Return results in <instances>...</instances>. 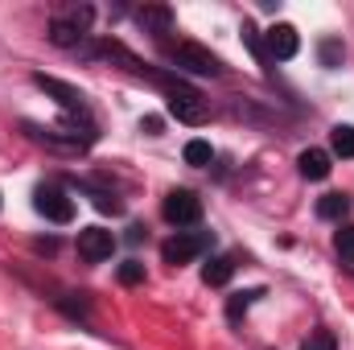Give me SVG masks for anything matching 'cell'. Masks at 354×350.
I'll return each mask as SVG.
<instances>
[{
    "instance_id": "obj_1",
    "label": "cell",
    "mask_w": 354,
    "mask_h": 350,
    "mask_svg": "<svg viewBox=\"0 0 354 350\" xmlns=\"http://www.w3.org/2000/svg\"><path fill=\"white\" fill-rule=\"evenodd\" d=\"M91 21H95V8H91V4L71 8L66 17H54V21H50V42H54L58 50H71V54H79V50L87 46Z\"/></svg>"
},
{
    "instance_id": "obj_2",
    "label": "cell",
    "mask_w": 354,
    "mask_h": 350,
    "mask_svg": "<svg viewBox=\"0 0 354 350\" xmlns=\"http://www.w3.org/2000/svg\"><path fill=\"white\" fill-rule=\"evenodd\" d=\"M165 58L174 62V71H185V75H210V79H218L227 66H223V58L218 54H210L206 46H198V42H177V46H165Z\"/></svg>"
},
{
    "instance_id": "obj_3",
    "label": "cell",
    "mask_w": 354,
    "mask_h": 350,
    "mask_svg": "<svg viewBox=\"0 0 354 350\" xmlns=\"http://www.w3.org/2000/svg\"><path fill=\"white\" fill-rule=\"evenodd\" d=\"M165 99H169V111H174L181 124H202L206 111H210V107H206V95H202L198 87H189L181 75L165 87Z\"/></svg>"
},
{
    "instance_id": "obj_4",
    "label": "cell",
    "mask_w": 354,
    "mask_h": 350,
    "mask_svg": "<svg viewBox=\"0 0 354 350\" xmlns=\"http://www.w3.org/2000/svg\"><path fill=\"white\" fill-rule=\"evenodd\" d=\"M210 243H214L210 231H177V235H169V239L161 243V260L174 264V268H181V264L198 260Z\"/></svg>"
},
{
    "instance_id": "obj_5",
    "label": "cell",
    "mask_w": 354,
    "mask_h": 350,
    "mask_svg": "<svg viewBox=\"0 0 354 350\" xmlns=\"http://www.w3.org/2000/svg\"><path fill=\"white\" fill-rule=\"evenodd\" d=\"M33 87H41L46 95H54V103L66 111V116H75V120H95L87 107V95L79 87H71V83H62V79H50V75H33Z\"/></svg>"
},
{
    "instance_id": "obj_6",
    "label": "cell",
    "mask_w": 354,
    "mask_h": 350,
    "mask_svg": "<svg viewBox=\"0 0 354 350\" xmlns=\"http://www.w3.org/2000/svg\"><path fill=\"white\" fill-rule=\"evenodd\" d=\"M33 206H37V214H46L50 223H71V219H75V198H71L58 181L37 185V190H33Z\"/></svg>"
},
{
    "instance_id": "obj_7",
    "label": "cell",
    "mask_w": 354,
    "mask_h": 350,
    "mask_svg": "<svg viewBox=\"0 0 354 350\" xmlns=\"http://www.w3.org/2000/svg\"><path fill=\"white\" fill-rule=\"evenodd\" d=\"M161 214H165L169 227H189V223L202 219V198H198L194 190H174V194H165Z\"/></svg>"
},
{
    "instance_id": "obj_8",
    "label": "cell",
    "mask_w": 354,
    "mask_h": 350,
    "mask_svg": "<svg viewBox=\"0 0 354 350\" xmlns=\"http://www.w3.org/2000/svg\"><path fill=\"white\" fill-rule=\"evenodd\" d=\"M111 252H115V235H111L107 227H87V231H79V256L87 264L111 260Z\"/></svg>"
},
{
    "instance_id": "obj_9",
    "label": "cell",
    "mask_w": 354,
    "mask_h": 350,
    "mask_svg": "<svg viewBox=\"0 0 354 350\" xmlns=\"http://www.w3.org/2000/svg\"><path fill=\"white\" fill-rule=\"evenodd\" d=\"M264 50H268V62H288V58H297L301 37H297L292 25H272L264 33Z\"/></svg>"
},
{
    "instance_id": "obj_10",
    "label": "cell",
    "mask_w": 354,
    "mask_h": 350,
    "mask_svg": "<svg viewBox=\"0 0 354 350\" xmlns=\"http://www.w3.org/2000/svg\"><path fill=\"white\" fill-rule=\"evenodd\" d=\"M136 25L153 37H165L174 29V8L169 4H145V8H136Z\"/></svg>"
},
{
    "instance_id": "obj_11",
    "label": "cell",
    "mask_w": 354,
    "mask_h": 350,
    "mask_svg": "<svg viewBox=\"0 0 354 350\" xmlns=\"http://www.w3.org/2000/svg\"><path fill=\"white\" fill-rule=\"evenodd\" d=\"M297 169H301V177H309V181H326L334 165H330V153L326 149H305L297 157Z\"/></svg>"
},
{
    "instance_id": "obj_12",
    "label": "cell",
    "mask_w": 354,
    "mask_h": 350,
    "mask_svg": "<svg viewBox=\"0 0 354 350\" xmlns=\"http://www.w3.org/2000/svg\"><path fill=\"white\" fill-rule=\"evenodd\" d=\"M346 214H351V198H346V194H322V198H317V219L342 227Z\"/></svg>"
},
{
    "instance_id": "obj_13",
    "label": "cell",
    "mask_w": 354,
    "mask_h": 350,
    "mask_svg": "<svg viewBox=\"0 0 354 350\" xmlns=\"http://www.w3.org/2000/svg\"><path fill=\"white\" fill-rule=\"evenodd\" d=\"M317 58H322L326 71H338V66L346 62V46H342V37H322V42H317Z\"/></svg>"
},
{
    "instance_id": "obj_14",
    "label": "cell",
    "mask_w": 354,
    "mask_h": 350,
    "mask_svg": "<svg viewBox=\"0 0 354 350\" xmlns=\"http://www.w3.org/2000/svg\"><path fill=\"white\" fill-rule=\"evenodd\" d=\"M235 276V256H214V260L202 268V280L206 284H227Z\"/></svg>"
},
{
    "instance_id": "obj_15",
    "label": "cell",
    "mask_w": 354,
    "mask_h": 350,
    "mask_svg": "<svg viewBox=\"0 0 354 350\" xmlns=\"http://www.w3.org/2000/svg\"><path fill=\"white\" fill-rule=\"evenodd\" d=\"M79 190H87L91 202H95V206H99L103 214H120V210H124V202H120V198H115L111 190H99V185H91V181H79Z\"/></svg>"
},
{
    "instance_id": "obj_16",
    "label": "cell",
    "mask_w": 354,
    "mask_h": 350,
    "mask_svg": "<svg viewBox=\"0 0 354 350\" xmlns=\"http://www.w3.org/2000/svg\"><path fill=\"white\" fill-rule=\"evenodd\" d=\"M260 297H264V288H248V293H235V297L227 301V317H231V322H239V317H243V313H248V309L260 301Z\"/></svg>"
},
{
    "instance_id": "obj_17",
    "label": "cell",
    "mask_w": 354,
    "mask_h": 350,
    "mask_svg": "<svg viewBox=\"0 0 354 350\" xmlns=\"http://www.w3.org/2000/svg\"><path fill=\"white\" fill-rule=\"evenodd\" d=\"M330 149L334 157H354V124H338L330 132Z\"/></svg>"
},
{
    "instance_id": "obj_18",
    "label": "cell",
    "mask_w": 354,
    "mask_h": 350,
    "mask_svg": "<svg viewBox=\"0 0 354 350\" xmlns=\"http://www.w3.org/2000/svg\"><path fill=\"white\" fill-rule=\"evenodd\" d=\"M210 161H214V149H210V140H189V145H185V165L202 169V165H210Z\"/></svg>"
},
{
    "instance_id": "obj_19",
    "label": "cell",
    "mask_w": 354,
    "mask_h": 350,
    "mask_svg": "<svg viewBox=\"0 0 354 350\" xmlns=\"http://www.w3.org/2000/svg\"><path fill=\"white\" fill-rule=\"evenodd\" d=\"M334 252H338L342 260L354 264V223H342V227H338V235H334Z\"/></svg>"
},
{
    "instance_id": "obj_20",
    "label": "cell",
    "mask_w": 354,
    "mask_h": 350,
    "mask_svg": "<svg viewBox=\"0 0 354 350\" xmlns=\"http://www.w3.org/2000/svg\"><path fill=\"white\" fill-rule=\"evenodd\" d=\"M301 350H338V338H334V330H313L301 342Z\"/></svg>"
},
{
    "instance_id": "obj_21",
    "label": "cell",
    "mask_w": 354,
    "mask_h": 350,
    "mask_svg": "<svg viewBox=\"0 0 354 350\" xmlns=\"http://www.w3.org/2000/svg\"><path fill=\"white\" fill-rule=\"evenodd\" d=\"M115 276H120V284H140V280H145V264L140 260H124Z\"/></svg>"
},
{
    "instance_id": "obj_22",
    "label": "cell",
    "mask_w": 354,
    "mask_h": 350,
    "mask_svg": "<svg viewBox=\"0 0 354 350\" xmlns=\"http://www.w3.org/2000/svg\"><path fill=\"white\" fill-rule=\"evenodd\" d=\"M140 132H149V136H161V120H157V116H145V120H140Z\"/></svg>"
}]
</instances>
